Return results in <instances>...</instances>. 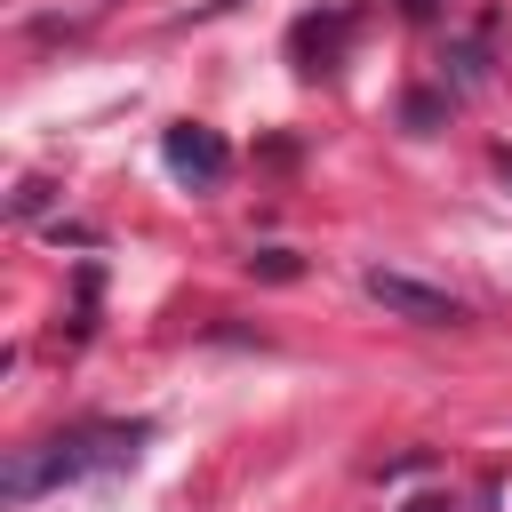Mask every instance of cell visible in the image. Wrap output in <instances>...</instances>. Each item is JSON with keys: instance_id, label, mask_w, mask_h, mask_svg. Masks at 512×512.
Returning a JSON list of instances; mask_svg holds the SVG:
<instances>
[{"instance_id": "2", "label": "cell", "mask_w": 512, "mask_h": 512, "mask_svg": "<svg viewBox=\"0 0 512 512\" xmlns=\"http://www.w3.org/2000/svg\"><path fill=\"white\" fill-rule=\"evenodd\" d=\"M360 288H368V304H384L392 320H416V328H464V296H448V288H432V280H408V272L368 264Z\"/></svg>"}, {"instance_id": "3", "label": "cell", "mask_w": 512, "mask_h": 512, "mask_svg": "<svg viewBox=\"0 0 512 512\" xmlns=\"http://www.w3.org/2000/svg\"><path fill=\"white\" fill-rule=\"evenodd\" d=\"M160 160H168V176H184L192 192H216V184H224V168H232V144H224L216 128L184 120V128H168V136H160Z\"/></svg>"}, {"instance_id": "1", "label": "cell", "mask_w": 512, "mask_h": 512, "mask_svg": "<svg viewBox=\"0 0 512 512\" xmlns=\"http://www.w3.org/2000/svg\"><path fill=\"white\" fill-rule=\"evenodd\" d=\"M136 440H144V424H88V432H64V440H48V448H24L0 488H8V504H24V496H40L48 480H80V472L128 464Z\"/></svg>"}, {"instance_id": "4", "label": "cell", "mask_w": 512, "mask_h": 512, "mask_svg": "<svg viewBox=\"0 0 512 512\" xmlns=\"http://www.w3.org/2000/svg\"><path fill=\"white\" fill-rule=\"evenodd\" d=\"M496 176H504V184H512V144H496Z\"/></svg>"}]
</instances>
